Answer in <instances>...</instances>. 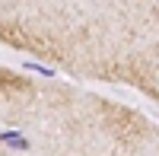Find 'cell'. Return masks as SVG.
<instances>
[{
  "mask_svg": "<svg viewBox=\"0 0 159 156\" xmlns=\"http://www.w3.org/2000/svg\"><path fill=\"white\" fill-rule=\"evenodd\" d=\"M0 144H7L10 150H29V140L19 131H0Z\"/></svg>",
  "mask_w": 159,
  "mask_h": 156,
  "instance_id": "cell-1",
  "label": "cell"
},
{
  "mask_svg": "<svg viewBox=\"0 0 159 156\" xmlns=\"http://www.w3.org/2000/svg\"><path fill=\"white\" fill-rule=\"evenodd\" d=\"M25 70H32V73H38V76H54V70H51V67L35 64V61H25Z\"/></svg>",
  "mask_w": 159,
  "mask_h": 156,
  "instance_id": "cell-2",
  "label": "cell"
}]
</instances>
